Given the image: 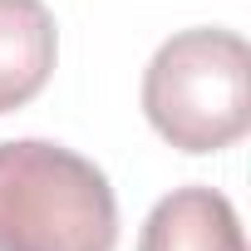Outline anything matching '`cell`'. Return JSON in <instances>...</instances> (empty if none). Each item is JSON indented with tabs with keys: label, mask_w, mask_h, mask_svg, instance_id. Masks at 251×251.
Listing matches in <instances>:
<instances>
[{
	"label": "cell",
	"mask_w": 251,
	"mask_h": 251,
	"mask_svg": "<svg viewBox=\"0 0 251 251\" xmlns=\"http://www.w3.org/2000/svg\"><path fill=\"white\" fill-rule=\"evenodd\" d=\"M118 197L99 163L50 138L0 143V251H113Z\"/></svg>",
	"instance_id": "6da1fadb"
},
{
	"label": "cell",
	"mask_w": 251,
	"mask_h": 251,
	"mask_svg": "<svg viewBox=\"0 0 251 251\" xmlns=\"http://www.w3.org/2000/svg\"><path fill=\"white\" fill-rule=\"evenodd\" d=\"M59 59V30L45 0H0V113L45 94Z\"/></svg>",
	"instance_id": "277c9868"
},
{
	"label": "cell",
	"mask_w": 251,
	"mask_h": 251,
	"mask_svg": "<svg viewBox=\"0 0 251 251\" xmlns=\"http://www.w3.org/2000/svg\"><path fill=\"white\" fill-rule=\"evenodd\" d=\"M138 251H246L241 217L217 187H173L143 222Z\"/></svg>",
	"instance_id": "3957f363"
},
{
	"label": "cell",
	"mask_w": 251,
	"mask_h": 251,
	"mask_svg": "<svg viewBox=\"0 0 251 251\" xmlns=\"http://www.w3.org/2000/svg\"><path fill=\"white\" fill-rule=\"evenodd\" d=\"M143 113L177 153H222L251 128V50L236 30L197 25L158 45L143 69Z\"/></svg>",
	"instance_id": "7a4b0ae2"
}]
</instances>
